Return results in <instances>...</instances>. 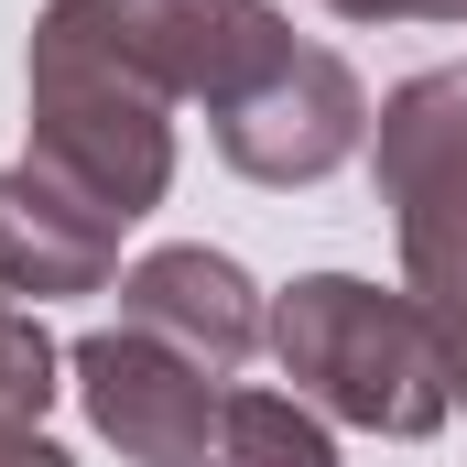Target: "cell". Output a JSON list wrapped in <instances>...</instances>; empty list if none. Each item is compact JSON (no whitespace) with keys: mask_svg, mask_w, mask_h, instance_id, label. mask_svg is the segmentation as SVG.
<instances>
[{"mask_svg":"<svg viewBox=\"0 0 467 467\" xmlns=\"http://www.w3.org/2000/svg\"><path fill=\"white\" fill-rule=\"evenodd\" d=\"M33 174H55L66 196H88L109 229L152 218L174 185V77L152 44V0H44L33 22Z\"/></svg>","mask_w":467,"mask_h":467,"instance_id":"1","label":"cell"},{"mask_svg":"<svg viewBox=\"0 0 467 467\" xmlns=\"http://www.w3.org/2000/svg\"><path fill=\"white\" fill-rule=\"evenodd\" d=\"M261 348L283 358L294 402H316L327 424H358V435H435L457 413V369H446V337L413 294H380L358 272H305L272 294V327Z\"/></svg>","mask_w":467,"mask_h":467,"instance_id":"2","label":"cell"},{"mask_svg":"<svg viewBox=\"0 0 467 467\" xmlns=\"http://www.w3.org/2000/svg\"><path fill=\"white\" fill-rule=\"evenodd\" d=\"M369 185L402 239V294L435 316L467 413V66H424L369 109Z\"/></svg>","mask_w":467,"mask_h":467,"instance_id":"3","label":"cell"},{"mask_svg":"<svg viewBox=\"0 0 467 467\" xmlns=\"http://www.w3.org/2000/svg\"><path fill=\"white\" fill-rule=\"evenodd\" d=\"M207 130H218V163H229V174L294 196V185H327L358 141H369V88H358L348 55L294 44V55H283L250 99H229Z\"/></svg>","mask_w":467,"mask_h":467,"instance_id":"4","label":"cell"},{"mask_svg":"<svg viewBox=\"0 0 467 467\" xmlns=\"http://www.w3.org/2000/svg\"><path fill=\"white\" fill-rule=\"evenodd\" d=\"M66 369H77V402H88L99 446H119V467H196L207 435H218V402H229L218 369L174 358L163 337H141V327L77 337Z\"/></svg>","mask_w":467,"mask_h":467,"instance_id":"5","label":"cell"},{"mask_svg":"<svg viewBox=\"0 0 467 467\" xmlns=\"http://www.w3.org/2000/svg\"><path fill=\"white\" fill-rule=\"evenodd\" d=\"M119 327H141V337H163L174 358H196V369L229 380L239 358L261 348L272 305H261V283L239 272L229 250H207V239H163V250H141V261L119 272Z\"/></svg>","mask_w":467,"mask_h":467,"instance_id":"6","label":"cell"},{"mask_svg":"<svg viewBox=\"0 0 467 467\" xmlns=\"http://www.w3.org/2000/svg\"><path fill=\"white\" fill-rule=\"evenodd\" d=\"M119 283V229L66 196L55 174L11 163L0 174V294L11 305H55V294H109Z\"/></svg>","mask_w":467,"mask_h":467,"instance_id":"7","label":"cell"},{"mask_svg":"<svg viewBox=\"0 0 467 467\" xmlns=\"http://www.w3.org/2000/svg\"><path fill=\"white\" fill-rule=\"evenodd\" d=\"M152 44H163L174 99H196V109L218 119L229 99H250L294 55V22L272 0H152Z\"/></svg>","mask_w":467,"mask_h":467,"instance_id":"8","label":"cell"},{"mask_svg":"<svg viewBox=\"0 0 467 467\" xmlns=\"http://www.w3.org/2000/svg\"><path fill=\"white\" fill-rule=\"evenodd\" d=\"M196 467H337V446H327L316 402H294V391H229Z\"/></svg>","mask_w":467,"mask_h":467,"instance_id":"9","label":"cell"},{"mask_svg":"<svg viewBox=\"0 0 467 467\" xmlns=\"http://www.w3.org/2000/svg\"><path fill=\"white\" fill-rule=\"evenodd\" d=\"M55 369H66V348L44 337V316L0 294V424H44V402L66 391Z\"/></svg>","mask_w":467,"mask_h":467,"instance_id":"10","label":"cell"},{"mask_svg":"<svg viewBox=\"0 0 467 467\" xmlns=\"http://www.w3.org/2000/svg\"><path fill=\"white\" fill-rule=\"evenodd\" d=\"M0 467H77V457H66L44 424H0Z\"/></svg>","mask_w":467,"mask_h":467,"instance_id":"11","label":"cell"},{"mask_svg":"<svg viewBox=\"0 0 467 467\" xmlns=\"http://www.w3.org/2000/svg\"><path fill=\"white\" fill-rule=\"evenodd\" d=\"M337 22H413V0H327Z\"/></svg>","mask_w":467,"mask_h":467,"instance_id":"12","label":"cell"},{"mask_svg":"<svg viewBox=\"0 0 467 467\" xmlns=\"http://www.w3.org/2000/svg\"><path fill=\"white\" fill-rule=\"evenodd\" d=\"M413 22H467V0H413Z\"/></svg>","mask_w":467,"mask_h":467,"instance_id":"13","label":"cell"}]
</instances>
